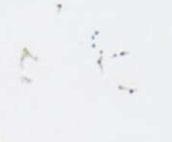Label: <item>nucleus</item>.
Wrapping results in <instances>:
<instances>
[]
</instances>
